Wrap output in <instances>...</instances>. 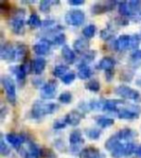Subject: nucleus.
Listing matches in <instances>:
<instances>
[{
    "label": "nucleus",
    "instance_id": "1",
    "mask_svg": "<svg viewBox=\"0 0 141 158\" xmlns=\"http://www.w3.org/2000/svg\"><path fill=\"white\" fill-rule=\"evenodd\" d=\"M59 109L58 104L53 102H45L43 100H36L32 108H31L30 115L34 120H41L45 116H49L55 113Z\"/></svg>",
    "mask_w": 141,
    "mask_h": 158
},
{
    "label": "nucleus",
    "instance_id": "2",
    "mask_svg": "<svg viewBox=\"0 0 141 158\" xmlns=\"http://www.w3.org/2000/svg\"><path fill=\"white\" fill-rule=\"evenodd\" d=\"M24 17H25V11L22 9H19L18 12H15L11 18L9 24L12 32L15 35L21 36L24 34L25 32Z\"/></svg>",
    "mask_w": 141,
    "mask_h": 158
},
{
    "label": "nucleus",
    "instance_id": "3",
    "mask_svg": "<svg viewBox=\"0 0 141 158\" xmlns=\"http://www.w3.org/2000/svg\"><path fill=\"white\" fill-rule=\"evenodd\" d=\"M1 84L4 89L6 99L10 104L15 105L17 103V90H15V84L13 78L9 75H4L1 77Z\"/></svg>",
    "mask_w": 141,
    "mask_h": 158
},
{
    "label": "nucleus",
    "instance_id": "4",
    "mask_svg": "<svg viewBox=\"0 0 141 158\" xmlns=\"http://www.w3.org/2000/svg\"><path fill=\"white\" fill-rule=\"evenodd\" d=\"M85 21V14L82 10H70L65 15V22L70 26L79 27Z\"/></svg>",
    "mask_w": 141,
    "mask_h": 158
},
{
    "label": "nucleus",
    "instance_id": "5",
    "mask_svg": "<svg viewBox=\"0 0 141 158\" xmlns=\"http://www.w3.org/2000/svg\"><path fill=\"white\" fill-rule=\"evenodd\" d=\"M114 93L117 96L121 97L124 99H130V100H134L136 102L141 101V96L139 92L126 85H120L118 87H116Z\"/></svg>",
    "mask_w": 141,
    "mask_h": 158
},
{
    "label": "nucleus",
    "instance_id": "6",
    "mask_svg": "<svg viewBox=\"0 0 141 158\" xmlns=\"http://www.w3.org/2000/svg\"><path fill=\"white\" fill-rule=\"evenodd\" d=\"M57 93V82L55 80H49L41 88L40 94L44 100L52 99Z\"/></svg>",
    "mask_w": 141,
    "mask_h": 158
},
{
    "label": "nucleus",
    "instance_id": "7",
    "mask_svg": "<svg viewBox=\"0 0 141 158\" xmlns=\"http://www.w3.org/2000/svg\"><path fill=\"white\" fill-rule=\"evenodd\" d=\"M27 149H23L24 152H21L23 158H42L43 149L39 148L33 141L27 139Z\"/></svg>",
    "mask_w": 141,
    "mask_h": 158
},
{
    "label": "nucleus",
    "instance_id": "8",
    "mask_svg": "<svg viewBox=\"0 0 141 158\" xmlns=\"http://www.w3.org/2000/svg\"><path fill=\"white\" fill-rule=\"evenodd\" d=\"M0 58L7 62L15 61V46L11 43H5L0 47Z\"/></svg>",
    "mask_w": 141,
    "mask_h": 158
},
{
    "label": "nucleus",
    "instance_id": "9",
    "mask_svg": "<svg viewBox=\"0 0 141 158\" xmlns=\"http://www.w3.org/2000/svg\"><path fill=\"white\" fill-rule=\"evenodd\" d=\"M116 5H119L118 1H106L104 3H95L91 7L92 15H100L114 10Z\"/></svg>",
    "mask_w": 141,
    "mask_h": 158
},
{
    "label": "nucleus",
    "instance_id": "10",
    "mask_svg": "<svg viewBox=\"0 0 141 158\" xmlns=\"http://www.w3.org/2000/svg\"><path fill=\"white\" fill-rule=\"evenodd\" d=\"M5 140L8 144H10L15 149H20L21 146L27 141V138L23 134H15V133H8Z\"/></svg>",
    "mask_w": 141,
    "mask_h": 158
},
{
    "label": "nucleus",
    "instance_id": "11",
    "mask_svg": "<svg viewBox=\"0 0 141 158\" xmlns=\"http://www.w3.org/2000/svg\"><path fill=\"white\" fill-rule=\"evenodd\" d=\"M50 46H51V44L49 41H48V40H45V39H42L40 43H37L33 45V51L39 57L45 56V55L49 54Z\"/></svg>",
    "mask_w": 141,
    "mask_h": 158
},
{
    "label": "nucleus",
    "instance_id": "12",
    "mask_svg": "<svg viewBox=\"0 0 141 158\" xmlns=\"http://www.w3.org/2000/svg\"><path fill=\"white\" fill-rule=\"evenodd\" d=\"M140 110L139 109H135V107L134 106V108H123L120 109L118 114H117V117H118L120 120H129V121H134L135 118H139L140 115Z\"/></svg>",
    "mask_w": 141,
    "mask_h": 158
},
{
    "label": "nucleus",
    "instance_id": "13",
    "mask_svg": "<svg viewBox=\"0 0 141 158\" xmlns=\"http://www.w3.org/2000/svg\"><path fill=\"white\" fill-rule=\"evenodd\" d=\"M85 117V115L81 112L78 111V110H72L70 111L66 116H65V121L67 124L70 126H77L80 123L81 120Z\"/></svg>",
    "mask_w": 141,
    "mask_h": 158
},
{
    "label": "nucleus",
    "instance_id": "14",
    "mask_svg": "<svg viewBox=\"0 0 141 158\" xmlns=\"http://www.w3.org/2000/svg\"><path fill=\"white\" fill-rule=\"evenodd\" d=\"M130 35L127 34L121 35L118 39L114 41L113 48L115 51H125L126 49H130Z\"/></svg>",
    "mask_w": 141,
    "mask_h": 158
},
{
    "label": "nucleus",
    "instance_id": "15",
    "mask_svg": "<svg viewBox=\"0 0 141 158\" xmlns=\"http://www.w3.org/2000/svg\"><path fill=\"white\" fill-rule=\"evenodd\" d=\"M11 70L13 72V73L15 75V78H17V82L21 86L22 84H24L25 82V78H26V75L27 73H29L28 72V69L26 67L25 64H22V65H19V66H17V67H13L11 69Z\"/></svg>",
    "mask_w": 141,
    "mask_h": 158
},
{
    "label": "nucleus",
    "instance_id": "16",
    "mask_svg": "<svg viewBox=\"0 0 141 158\" xmlns=\"http://www.w3.org/2000/svg\"><path fill=\"white\" fill-rule=\"evenodd\" d=\"M124 104V100L120 99H106L103 101V111L108 113H114L116 112L118 114L119 112V105Z\"/></svg>",
    "mask_w": 141,
    "mask_h": 158
},
{
    "label": "nucleus",
    "instance_id": "17",
    "mask_svg": "<svg viewBox=\"0 0 141 158\" xmlns=\"http://www.w3.org/2000/svg\"><path fill=\"white\" fill-rule=\"evenodd\" d=\"M79 158H105V155L95 147H87L81 151Z\"/></svg>",
    "mask_w": 141,
    "mask_h": 158
},
{
    "label": "nucleus",
    "instance_id": "18",
    "mask_svg": "<svg viewBox=\"0 0 141 158\" xmlns=\"http://www.w3.org/2000/svg\"><path fill=\"white\" fill-rule=\"evenodd\" d=\"M74 50L77 54L83 55L90 50V44L85 38H78L74 42Z\"/></svg>",
    "mask_w": 141,
    "mask_h": 158
},
{
    "label": "nucleus",
    "instance_id": "19",
    "mask_svg": "<svg viewBox=\"0 0 141 158\" xmlns=\"http://www.w3.org/2000/svg\"><path fill=\"white\" fill-rule=\"evenodd\" d=\"M115 66H116V61L112 57L105 56L99 61L97 68L99 69L105 70V72H108V70H114Z\"/></svg>",
    "mask_w": 141,
    "mask_h": 158
},
{
    "label": "nucleus",
    "instance_id": "20",
    "mask_svg": "<svg viewBox=\"0 0 141 158\" xmlns=\"http://www.w3.org/2000/svg\"><path fill=\"white\" fill-rule=\"evenodd\" d=\"M61 55L63 57L64 61L67 63L68 65H73L75 64V62L76 60V56H75V50H73L69 45H64L62 47L61 50Z\"/></svg>",
    "mask_w": 141,
    "mask_h": 158
},
{
    "label": "nucleus",
    "instance_id": "21",
    "mask_svg": "<svg viewBox=\"0 0 141 158\" xmlns=\"http://www.w3.org/2000/svg\"><path fill=\"white\" fill-rule=\"evenodd\" d=\"M115 135L118 137L120 141H127L129 143V142H131L136 137V132L129 127H126L119 130Z\"/></svg>",
    "mask_w": 141,
    "mask_h": 158
},
{
    "label": "nucleus",
    "instance_id": "22",
    "mask_svg": "<svg viewBox=\"0 0 141 158\" xmlns=\"http://www.w3.org/2000/svg\"><path fill=\"white\" fill-rule=\"evenodd\" d=\"M46 66V61L43 57H37L32 61V72L37 74L40 75L44 73Z\"/></svg>",
    "mask_w": 141,
    "mask_h": 158
},
{
    "label": "nucleus",
    "instance_id": "23",
    "mask_svg": "<svg viewBox=\"0 0 141 158\" xmlns=\"http://www.w3.org/2000/svg\"><path fill=\"white\" fill-rule=\"evenodd\" d=\"M69 142L70 146H79L84 143V139L82 137V132L79 129H75L70 132Z\"/></svg>",
    "mask_w": 141,
    "mask_h": 158
},
{
    "label": "nucleus",
    "instance_id": "24",
    "mask_svg": "<svg viewBox=\"0 0 141 158\" xmlns=\"http://www.w3.org/2000/svg\"><path fill=\"white\" fill-rule=\"evenodd\" d=\"M77 77L81 80H87L93 75V70L89 66L79 64L77 66Z\"/></svg>",
    "mask_w": 141,
    "mask_h": 158
},
{
    "label": "nucleus",
    "instance_id": "25",
    "mask_svg": "<svg viewBox=\"0 0 141 158\" xmlns=\"http://www.w3.org/2000/svg\"><path fill=\"white\" fill-rule=\"evenodd\" d=\"M28 54V47L24 44H18L15 45V61L25 60Z\"/></svg>",
    "mask_w": 141,
    "mask_h": 158
},
{
    "label": "nucleus",
    "instance_id": "26",
    "mask_svg": "<svg viewBox=\"0 0 141 158\" xmlns=\"http://www.w3.org/2000/svg\"><path fill=\"white\" fill-rule=\"evenodd\" d=\"M95 120H96L97 124L100 128H107L114 124L113 118L106 117V116H97V117H95Z\"/></svg>",
    "mask_w": 141,
    "mask_h": 158
},
{
    "label": "nucleus",
    "instance_id": "27",
    "mask_svg": "<svg viewBox=\"0 0 141 158\" xmlns=\"http://www.w3.org/2000/svg\"><path fill=\"white\" fill-rule=\"evenodd\" d=\"M27 24L30 28L36 29L43 26V21L41 20V18L39 17V15L33 13L29 15V18L27 19Z\"/></svg>",
    "mask_w": 141,
    "mask_h": 158
},
{
    "label": "nucleus",
    "instance_id": "28",
    "mask_svg": "<svg viewBox=\"0 0 141 158\" xmlns=\"http://www.w3.org/2000/svg\"><path fill=\"white\" fill-rule=\"evenodd\" d=\"M118 12L122 15L123 18H134L135 15L132 14L130 9H129V5L128 1H121L119 2L118 5Z\"/></svg>",
    "mask_w": 141,
    "mask_h": 158
},
{
    "label": "nucleus",
    "instance_id": "29",
    "mask_svg": "<svg viewBox=\"0 0 141 158\" xmlns=\"http://www.w3.org/2000/svg\"><path fill=\"white\" fill-rule=\"evenodd\" d=\"M121 143H120V140L118 139V137H117L116 135H113V136H111L110 138H108L106 141H105V149L106 151H108V152H112L113 149L115 148H117L119 145H120Z\"/></svg>",
    "mask_w": 141,
    "mask_h": 158
},
{
    "label": "nucleus",
    "instance_id": "30",
    "mask_svg": "<svg viewBox=\"0 0 141 158\" xmlns=\"http://www.w3.org/2000/svg\"><path fill=\"white\" fill-rule=\"evenodd\" d=\"M85 135L88 139L95 141V140L100 139V137L101 135V130L100 128H96V127H90L85 130Z\"/></svg>",
    "mask_w": 141,
    "mask_h": 158
},
{
    "label": "nucleus",
    "instance_id": "31",
    "mask_svg": "<svg viewBox=\"0 0 141 158\" xmlns=\"http://www.w3.org/2000/svg\"><path fill=\"white\" fill-rule=\"evenodd\" d=\"M69 73V67L65 65H57L54 68L52 74L57 78H62L64 75H66Z\"/></svg>",
    "mask_w": 141,
    "mask_h": 158
},
{
    "label": "nucleus",
    "instance_id": "32",
    "mask_svg": "<svg viewBox=\"0 0 141 158\" xmlns=\"http://www.w3.org/2000/svg\"><path fill=\"white\" fill-rule=\"evenodd\" d=\"M97 32V27L95 24H88L82 29V35L85 39H91L95 36Z\"/></svg>",
    "mask_w": 141,
    "mask_h": 158
},
{
    "label": "nucleus",
    "instance_id": "33",
    "mask_svg": "<svg viewBox=\"0 0 141 158\" xmlns=\"http://www.w3.org/2000/svg\"><path fill=\"white\" fill-rule=\"evenodd\" d=\"M96 51L95 50H89L88 52H86L85 54L82 55V59H81V62L80 64L81 65H86L88 66L90 63H92L94 60H95V57H96Z\"/></svg>",
    "mask_w": 141,
    "mask_h": 158
},
{
    "label": "nucleus",
    "instance_id": "34",
    "mask_svg": "<svg viewBox=\"0 0 141 158\" xmlns=\"http://www.w3.org/2000/svg\"><path fill=\"white\" fill-rule=\"evenodd\" d=\"M46 40V39H45ZM66 35L64 33H59L56 36H54L51 40H49V42L51 44V45H66ZM49 41V40H48Z\"/></svg>",
    "mask_w": 141,
    "mask_h": 158
},
{
    "label": "nucleus",
    "instance_id": "35",
    "mask_svg": "<svg viewBox=\"0 0 141 158\" xmlns=\"http://www.w3.org/2000/svg\"><path fill=\"white\" fill-rule=\"evenodd\" d=\"M85 88L92 93H98L100 90V84L97 79H91L85 84Z\"/></svg>",
    "mask_w": 141,
    "mask_h": 158
},
{
    "label": "nucleus",
    "instance_id": "36",
    "mask_svg": "<svg viewBox=\"0 0 141 158\" xmlns=\"http://www.w3.org/2000/svg\"><path fill=\"white\" fill-rule=\"evenodd\" d=\"M128 5H129L130 11L135 15L139 12L141 13V0H131V1H128Z\"/></svg>",
    "mask_w": 141,
    "mask_h": 158
},
{
    "label": "nucleus",
    "instance_id": "37",
    "mask_svg": "<svg viewBox=\"0 0 141 158\" xmlns=\"http://www.w3.org/2000/svg\"><path fill=\"white\" fill-rule=\"evenodd\" d=\"M100 37L103 39L105 42H110L114 38V32L110 29V27H107V28H105L100 31Z\"/></svg>",
    "mask_w": 141,
    "mask_h": 158
},
{
    "label": "nucleus",
    "instance_id": "38",
    "mask_svg": "<svg viewBox=\"0 0 141 158\" xmlns=\"http://www.w3.org/2000/svg\"><path fill=\"white\" fill-rule=\"evenodd\" d=\"M110 154L113 158H122L124 156H126L125 155V145L121 143L118 147L113 149L110 152Z\"/></svg>",
    "mask_w": 141,
    "mask_h": 158
},
{
    "label": "nucleus",
    "instance_id": "39",
    "mask_svg": "<svg viewBox=\"0 0 141 158\" xmlns=\"http://www.w3.org/2000/svg\"><path fill=\"white\" fill-rule=\"evenodd\" d=\"M58 100L62 104H69L73 100V94L70 92H64L58 97Z\"/></svg>",
    "mask_w": 141,
    "mask_h": 158
},
{
    "label": "nucleus",
    "instance_id": "40",
    "mask_svg": "<svg viewBox=\"0 0 141 158\" xmlns=\"http://www.w3.org/2000/svg\"><path fill=\"white\" fill-rule=\"evenodd\" d=\"M136 148H137V147L134 142H129V143H126L125 144V155L130 156L132 154H135Z\"/></svg>",
    "mask_w": 141,
    "mask_h": 158
},
{
    "label": "nucleus",
    "instance_id": "41",
    "mask_svg": "<svg viewBox=\"0 0 141 158\" xmlns=\"http://www.w3.org/2000/svg\"><path fill=\"white\" fill-rule=\"evenodd\" d=\"M11 153V148L6 143L3 136H1V140H0V154L3 156H8Z\"/></svg>",
    "mask_w": 141,
    "mask_h": 158
},
{
    "label": "nucleus",
    "instance_id": "42",
    "mask_svg": "<svg viewBox=\"0 0 141 158\" xmlns=\"http://www.w3.org/2000/svg\"><path fill=\"white\" fill-rule=\"evenodd\" d=\"M139 44H140V36L138 34L131 35L130 36V49L137 50Z\"/></svg>",
    "mask_w": 141,
    "mask_h": 158
},
{
    "label": "nucleus",
    "instance_id": "43",
    "mask_svg": "<svg viewBox=\"0 0 141 158\" xmlns=\"http://www.w3.org/2000/svg\"><path fill=\"white\" fill-rule=\"evenodd\" d=\"M53 5V1H49V0H42L39 4V9L43 13H49L50 11V8Z\"/></svg>",
    "mask_w": 141,
    "mask_h": 158
},
{
    "label": "nucleus",
    "instance_id": "44",
    "mask_svg": "<svg viewBox=\"0 0 141 158\" xmlns=\"http://www.w3.org/2000/svg\"><path fill=\"white\" fill-rule=\"evenodd\" d=\"M75 77H76V74L74 73V72H69L66 75H64L63 77L61 78V81L62 83H64L65 85H70L72 84L75 80Z\"/></svg>",
    "mask_w": 141,
    "mask_h": 158
},
{
    "label": "nucleus",
    "instance_id": "45",
    "mask_svg": "<svg viewBox=\"0 0 141 158\" xmlns=\"http://www.w3.org/2000/svg\"><path fill=\"white\" fill-rule=\"evenodd\" d=\"M67 123L65 121V118H57V120L53 123V128L56 130H60V129H64L67 126Z\"/></svg>",
    "mask_w": 141,
    "mask_h": 158
},
{
    "label": "nucleus",
    "instance_id": "46",
    "mask_svg": "<svg viewBox=\"0 0 141 158\" xmlns=\"http://www.w3.org/2000/svg\"><path fill=\"white\" fill-rule=\"evenodd\" d=\"M115 23L118 26H127L129 23H130V21H129V19H127V18H117V19H115Z\"/></svg>",
    "mask_w": 141,
    "mask_h": 158
},
{
    "label": "nucleus",
    "instance_id": "47",
    "mask_svg": "<svg viewBox=\"0 0 141 158\" xmlns=\"http://www.w3.org/2000/svg\"><path fill=\"white\" fill-rule=\"evenodd\" d=\"M54 26H55V20H53L51 19H45V21H43V27L45 28L46 30L50 29V28H52Z\"/></svg>",
    "mask_w": 141,
    "mask_h": 158
},
{
    "label": "nucleus",
    "instance_id": "48",
    "mask_svg": "<svg viewBox=\"0 0 141 158\" xmlns=\"http://www.w3.org/2000/svg\"><path fill=\"white\" fill-rule=\"evenodd\" d=\"M54 146H55V148L58 149V151L60 152H64L66 151V146L64 144V141L61 140V139H58L55 141V143H54Z\"/></svg>",
    "mask_w": 141,
    "mask_h": 158
},
{
    "label": "nucleus",
    "instance_id": "49",
    "mask_svg": "<svg viewBox=\"0 0 141 158\" xmlns=\"http://www.w3.org/2000/svg\"><path fill=\"white\" fill-rule=\"evenodd\" d=\"M130 58H131V60H134V61H141V49L135 50L134 52L131 53Z\"/></svg>",
    "mask_w": 141,
    "mask_h": 158
},
{
    "label": "nucleus",
    "instance_id": "50",
    "mask_svg": "<svg viewBox=\"0 0 141 158\" xmlns=\"http://www.w3.org/2000/svg\"><path fill=\"white\" fill-rule=\"evenodd\" d=\"M124 76V80H126L127 82H130L132 77H134V73L131 72H123L121 74V78Z\"/></svg>",
    "mask_w": 141,
    "mask_h": 158
},
{
    "label": "nucleus",
    "instance_id": "51",
    "mask_svg": "<svg viewBox=\"0 0 141 158\" xmlns=\"http://www.w3.org/2000/svg\"><path fill=\"white\" fill-rule=\"evenodd\" d=\"M43 157L45 158H56V154L50 149H44L43 151Z\"/></svg>",
    "mask_w": 141,
    "mask_h": 158
},
{
    "label": "nucleus",
    "instance_id": "52",
    "mask_svg": "<svg viewBox=\"0 0 141 158\" xmlns=\"http://www.w3.org/2000/svg\"><path fill=\"white\" fill-rule=\"evenodd\" d=\"M32 84L36 87L37 89L39 88H42V87L45 85V83L43 82V79L42 78H34L33 80H32Z\"/></svg>",
    "mask_w": 141,
    "mask_h": 158
},
{
    "label": "nucleus",
    "instance_id": "53",
    "mask_svg": "<svg viewBox=\"0 0 141 158\" xmlns=\"http://www.w3.org/2000/svg\"><path fill=\"white\" fill-rule=\"evenodd\" d=\"M85 3L84 0H69L68 4L70 6H81Z\"/></svg>",
    "mask_w": 141,
    "mask_h": 158
},
{
    "label": "nucleus",
    "instance_id": "54",
    "mask_svg": "<svg viewBox=\"0 0 141 158\" xmlns=\"http://www.w3.org/2000/svg\"><path fill=\"white\" fill-rule=\"evenodd\" d=\"M113 77H114V70H108V72H105V79L107 82H111Z\"/></svg>",
    "mask_w": 141,
    "mask_h": 158
},
{
    "label": "nucleus",
    "instance_id": "55",
    "mask_svg": "<svg viewBox=\"0 0 141 158\" xmlns=\"http://www.w3.org/2000/svg\"><path fill=\"white\" fill-rule=\"evenodd\" d=\"M7 108L6 107H2L1 108V111H0V115H1V120L3 121L4 120V118H5V116L7 115Z\"/></svg>",
    "mask_w": 141,
    "mask_h": 158
},
{
    "label": "nucleus",
    "instance_id": "56",
    "mask_svg": "<svg viewBox=\"0 0 141 158\" xmlns=\"http://www.w3.org/2000/svg\"><path fill=\"white\" fill-rule=\"evenodd\" d=\"M135 155H136L137 158H141V145L137 147L136 152H135Z\"/></svg>",
    "mask_w": 141,
    "mask_h": 158
},
{
    "label": "nucleus",
    "instance_id": "57",
    "mask_svg": "<svg viewBox=\"0 0 141 158\" xmlns=\"http://www.w3.org/2000/svg\"><path fill=\"white\" fill-rule=\"evenodd\" d=\"M136 85L137 86H141V78H139L138 80L136 81Z\"/></svg>",
    "mask_w": 141,
    "mask_h": 158
},
{
    "label": "nucleus",
    "instance_id": "58",
    "mask_svg": "<svg viewBox=\"0 0 141 158\" xmlns=\"http://www.w3.org/2000/svg\"><path fill=\"white\" fill-rule=\"evenodd\" d=\"M140 15H141V13H140Z\"/></svg>",
    "mask_w": 141,
    "mask_h": 158
}]
</instances>
